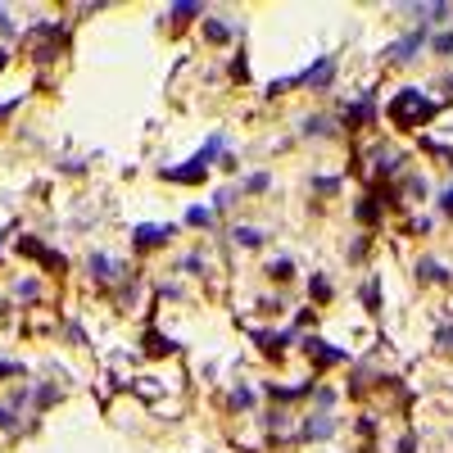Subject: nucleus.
<instances>
[{"label":"nucleus","mask_w":453,"mask_h":453,"mask_svg":"<svg viewBox=\"0 0 453 453\" xmlns=\"http://www.w3.org/2000/svg\"><path fill=\"white\" fill-rule=\"evenodd\" d=\"M231 236H236V245H250V250H254V245H263V231L259 227H236Z\"/></svg>","instance_id":"9"},{"label":"nucleus","mask_w":453,"mask_h":453,"mask_svg":"<svg viewBox=\"0 0 453 453\" xmlns=\"http://www.w3.org/2000/svg\"><path fill=\"white\" fill-rule=\"evenodd\" d=\"M168 14H173L177 23H186V18H195V14H200V5H173Z\"/></svg>","instance_id":"14"},{"label":"nucleus","mask_w":453,"mask_h":453,"mask_svg":"<svg viewBox=\"0 0 453 453\" xmlns=\"http://www.w3.org/2000/svg\"><path fill=\"white\" fill-rule=\"evenodd\" d=\"M385 114H390V122H395V127H422V122L435 114V105L426 100L417 87H403L395 100L385 105Z\"/></svg>","instance_id":"1"},{"label":"nucleus","mask_w":453,"mask_h":453,"mask_svg":"<svg viewBox=\"0 0 453 453\" xmlns=\"http://www.w3.org/2000/svg\"><path fill=\"white\" fill-rule=\"evenodd\" d=\"M186 223H191V227H209V223H213V213H209V209H191V213H186Z\"/></svg>","instance_id":"15"},{"label":"nucleus","mask_w":453,"mask_h":453,"mask_svg":"<svg viewBox=\"0 0 453 453\" xmlns=\"http://www.w3.org/2000/svg\"><path fill=\"white\" fill-rule=\"evenodd\" d=\"M417 272H422L426 281H449V272H444V267H439L435 259H422V263H417Z\"/></svg>","instance_id":"10"},{"label":"nucleus","mask_w":453,"mask_h":453,"mask_svg":"<svg viewBox=\"0 0 453 453\" xmlns=\"http://www.w3.org/2000/svg\"><path fill=\"white\" fill-rule=\"evenodd\" d=\"M304 349H309V358H317V363H345V349H326V340H304Z\"/></svg>","instance_id":"4"},{"label":"nucleus","mask_w":453,"mask_h":453,"mask_svg":"<svg viewBox=\"0 0 453 453\" xmlns=\"http://www.w3.org/2000/svg\"><path fill=\"white\" fill-rule=\"evenodd\" d=\"M304 132L309 137H326V118H304Z\"/></svg>","instance_id":"17"},{"label":"nucleus","mask_w":453,"mask_h":453,"mask_svg":"<svg viewBox=\"0 0 453 453\" xmlns=\"http://www.w3.org/2000/svg\"><path fill=\"white\" fill-rule=\"evenodd\" d=\"M168 236H173V227H154V223H145V227L132 231V240H137L141 250H154V245H164Z\"/></svg>","instance_id":"3"},{"label":"nucleus","mask_w":453,"mask_h":453,"mask_svg":"<svg viewBox=\"0 0 453 453\" xmlns=\"http://www.w3.org/2000/svg\"><path fill=\"white\" fill-rule=\"evenodd\" d=\"M331 431H336V422L326 417V412H317V417H309V422H304V435H309V439H326Z\"/></svg>","instance_id":"7"},{"label":"nucleus","mask_w":453,"mask_h":453,"mask_svg":"<svg viewBox=\"0 0 453 453\" xmlns=\"http://www.w3.org/2000/svg\"><path fill=\"white\" fill-rule=\"evenodd\" d=\"M204 173H209V168L195 164V159H191V168H164L168 181H186V186H191V181H204Z\"/></svg>","instance_id":"5"},{"label":"nucleus","mask_w":453,"mask_h":453,"mask_svg":"<svg viewBox=\"0 0 453 453\" xmlns=\"http://www.w3.org/2000/svg\"><path fill=\"white\" fill-rule=\"evenodd\" d=\"M14 426H18L14 408H9V403H0V431H14Z\"/></svg>","instance_id":"16"},{"label":"nucleus","mask_w":453,"mask_h":453,"mask_svg":"<svg viewBox=\"0 0 453 453\" xmlns=\"http://www.w3.org/2000/svg\"><path fill=\"white\" fill-rule=\"evenodd\" d=\"M231 403H236V408H250V403H254L250 385H236V390H231Z\"/></svg>","instance_id":"13"},{"label":"nucleus","mask_w":453,"mask_h":453,"mask_svg":"<svg viewBox=\"0 0 453 453\" xmlns=\"http://www.w3.org/2000/svg\"><path fill=\"white\" fill-rule=\"evenodd\" d=\"M204 32H209V41H227V36H231V28H227V23H218V18L204 23Z\"/></svg>","instance_id":"12"},{"label":"nucleus","mask_w":453,"mask_h":453,"mask_svg":"<svg viewBox=\"0 0 453 453\" xmlns=\"http://www.w3.org/2000/svg\"><path fill=\"white\" fill-rule=\"evenodd\" d=\"M439 209H444V213H449V218H453V186H449V191H444V195H439Z\"/></svg>","instance_id":"20"},{"label":"nucleus","mask_w":453,"mask_h":453,"mask_svg":"<svg viewBox=\"0 0 453 453\" xmlns=\"http://www.w3.org/2000/svg\"><path fill=\"white\" fill-rule=\"evenodd\" d=\"M91 272H95V277H100V281H109V277H118V272H122V267H118L114 259H105V254H91Z\"/></svg>","instance_id":"8"},{"label":"nucleus","mask_w":453,"mask_h":453,"mask_svg":"<svg viewBox=\"0 0 453 453\" xmlns=\"http://www.w3.org/2000/svg\"><path fill=\"white\" fill-rule=\"evenodd\" d=\"M5 59H9V55H5V50H0V68H5Z\"/></svg>","instance_id":"22"},{"label":"nucleus","mask_w":453,"mask_h":453,"mask_svg":"<svg viewBox=\"0 0 453 453\" xmlns=\"http://www.w3.org/2000/svg\"><path fill=\"white\" fill-rule=\"evenodd\" d=\"M309 290H313L317 299H326V295H331V286H326V277H313V286H309Z\"/></svg>","instance_id":"19"},{"label":"nucleus","mask_w":453,"mask_h":453,"mask_svg":"<svg viewBox=\"0 0 453 453\" xmlns=\"http://www.w3.org/2000/svg\"><path fill=\"white\" fill-rule=\"evenodd\" d=\"M422 41H426V28H417V32H408V36H403V41H395V46H390V59H395V64H408V59L412 55H417L422 50Z\"/></svg>","instance_id":"2"},{"label":"nucleus","mask_w":453,"mask_h":453,"mask_svg":"<svg viewBox=\"0 0 453 453\" xmlns=\"http://www.w3.org/2000/svg\"><path fill=\"white\" fill-rule=\"evenodd\" d=\"M439 345H444V349H453V326H439Z\"/></svg>","instance_id":"21"},{"label":"nucleus","mask_w":453,"mask_h":453,"mask_svg":"<svg viewBox=\"0 0 453 453\" xmlns=\"http://www.w3.org/2000/svg\"><path fill=\"white\" fill-rule=\"evenodd\" d=\"M435 55H453V32H439L435 36Z\"/></svg>","instance_id":"18"},{"label":"nucleus","mask_w":453,"mask_h":453,"mask_svg":"<svg viewBox=\"0 0 453 453\" xmlns=\"http://www.w3.org/2000/svg\"><path fill=\"white\" fill-rule=\"evenodd\" d=\"M331 73H336V59H322L317 68L299 73V82H309V87H326V82H331Z\"/></svg>","instance_id":"6"},{"label":"nucleus","mask_w":453,"mask_h":453,"mask_svg":"<svg viewBox=\"0 0 453 453\" xmlns=\"http://www.w3.org/2000/svg\"><path fill=\"white\" fill-rule=\"evenodd\" d=\"M290 272H295V263H290V259H272V263H267V277H277V281H286Z\"/></svg>","instance_id":"11"}]
</instances>
